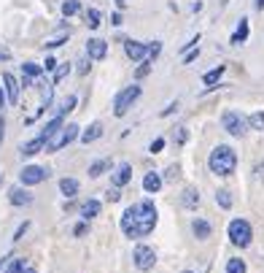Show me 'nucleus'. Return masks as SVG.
<instances>
[{"label": "nucleus", "mask_w": 264, "mask_h": 273, "mask_svg": "<svg viewBox=\"0 0 264 273\" xmlns=\"http://www.w3.org/2000/svg\"><path fill=\"white\" fill-rule=\"evenodd\" d=\"M156 228V209L151 200H140L132 203L129 209L121 214V230L129 238H143Z\"/></svg>", "instance_id": "nucleus-1"}, {"label": "nucleus", "mask_w": 264, "mask_h": 273, "mask_svg": "<svg viewBox=\"0 0 264 273\" xmlns=\"http://www.w3.org/2000/svg\"><path fill=\"white\" fill-rule=\"evenodd\" d=\"M207 168L216 173V176H229L234 173V168H237V154H234V149L229 146H216L210 157H207Z\"/></svg>", "instance_id": "nucleus-2"}, {"label": "nucleus", "mask_w": 264, "mask_h": 273, "mask_svg": "<svg viewBox=\"0 0 264 273\" xmlns=\"http://www.w3.org/2000/svg\"><path fill=\"white\" fill-rule=\"evenodd\" d=\"M78 130H81L78 125H62L49 141H46V152H60V149H65L68 144H73V141L81 135Z\"/></svg>", "instance_id": "nucleus-3"}, {"label": "nucleus", "mask_w": 264, "mask_h": 273, "mask_svg": "<svg viewBox=\"0 0 264 273\" xmlns=\"http://www.w3.org/2000/svg\"><path fill=\"white\" fill-rule=\"evenodd\" d=\"M226 233H229V241L234 243V246H248L251 238H253V230H251V224L245 219H232Z\"/></svg>", "instance_id": "nucleus-4"}, {"label": "nucleus", "mask_w": 264, "mask_h": 273, "mask_svg": "<svg viewBox=\"0 0 264 273\" xmlns=\"http://www.w3.org/2000/svg\"><path fill=\"white\" fill-rule=\"evenodd\" d=\"M138 98H140V87H138V84L124 87V89H121L119 95H116V100H113V114H116V117H124Z\"/></svg>", "instance_id": "nucleus-5"}, {"label": "nucleus", "mask_w": 264, "mask_h": 273, "mask_svg": "<svg viewBox=\"0 0 264 273\" xmlns=\"http://www.w3.org/2000/svg\"><path fill=\"white\" fill-rule=\"evenodd\" d=\"M221 125H224V130L229 135H245V130H248L251 125H248V119H245L243 114H237V111H226V114L221 117Z\"/></svg>", "instance_id": "nucleus-6"}, {"label": "nucleus", "mask_w": 264, "mask_h": 273, "mask_svg": "<svg viewBox=\"0 0 264 273\" xmlns=\"http://www.w3.org/2000/svg\"><path fill=\"white\" fill-rule=\"evenodd\" d=\"M132 260H135V268L138 270H151L154 268V262H156V252L151 249V246H135V254H132Z\"/></svg>", "instance_id": "nucleus-7"}, {"label": "nucleus", "mask_w": 264, "mask_h": 273, "mask_svg": "<svg viewBox=\"0 0 264 273\" xmlns=\"http://www.w3.org/2000/svg\"><path fill=\"white\" fill-rule=\"evenodd\" d=\"M49 178V171L46 168H38V165H27L24 171H22V184L24 187H30V184H41Z\"/></svg>", "instance_id": "nucleus-8"}, {"label": "nucleus", "mask_w": 264, "mask_h": 273, "mask_svg": "<svg viewBox=\"0 0 264 273\" xmlns=\"http://www.w3.org/2000/svg\"><path fill=\"white\" fill-rule=\"evenodd\" d=\"M124 52H127V57L132 62H140V60H146L148 57V43H140V41H124Z\"/></svg>", "instance_id": "nucleus-9"}, {"label": "nucleus", "mask_w": 264, "mask_h": 273, "mask_svg": "<svg viewBox=\"0 0 264 273\" xmlns=\"http://www.w3.org/2000/svg\"><path fill=\"white\" fill-rule=\"evenodd\" d=\"M87 54H89L92 60H105L108 43L102 41V38H89V41H87Z\"/></svg>", "instance_id": "nucleus-10"}, {"label": "nucleus", "mask_w": 264, "mask_h": 273, "mask_svg": "<svg viewBox=\"0 0 264 273\" xmlns=\"http://www.w3.org/2000/svg\"><path fill=\"white\" fill-rule=\"evenodd\" d=\"M3 87H6V98H8V103H19V84L11 73H3Z\"/></svg>", "instance_id": "nucleus-11"}, {"label": "nucleus", "mask_w": 264, "mask_h": 273, "mask_svg": "<svg viewBox=\"0 0 264 273\" xmlns=\"http://www.w3.org/2000/svg\"><path fill=\"white\" fill-rule=\"evenodd\" d=\"M8 200H11L14 206H30L33 195L27 190H22V187H11V190H8Z\"/></svg>", "instance_id": "nucleus-12"}, {"label": "nucleus", "mask_w": 264, "mask_h": 273, "mask_svg": "<svg viewBox=\"0 0 264 273\" xmlns=\"http://www.w3.org/2000/svg\"><path fill=\"white\" fill-rule=\"evenodd\" d=\"M113 187H124V184H129L132 181V168L129 165H119L116 171H113Z\"/></svg>", "instance_id": "nucleus-13"}, {"label": "nucleus", "mask_w": 264, "mask_h": 273, "mask_svg": "<svg viewBox=\"0 0 264 273\" xmlns=\"http://www.w3.org/2000/svg\"><path fill=\"white\" fill-rule=\"evenodd\" d=\"M97 138H102V125H100V122H92V125L81 133V141L89 146V144H94Z\"/></svg>", "instance_id": "nucleus-14"}, {"label": "nucleus", "mask_w": 264, "mask_h": 273, "mask_svg": "<svg viewBox=\"0 0 264 273\" xmlns=\"http://www.w3.org/2000/svg\"><path fill=\"white\" fill-rule=\"evenodd\" d=\"M41 149H46V141L38 135V138H33V141H27V144H22V149H19V152H22L24 157H33V154L41 152Z\"/></svg>", "instance_id": "nucleus-15"}, {"label": "nucleus", "mask_w": 264, "mask_h": 273, "mask_svg": "<svg viewBox=\"0 0 264 273\" xmlns=\"http://www.w3.org/2000/svg\"><path fill=\"white\" fill-rule=\"evenodd\" d=\"M143 190L151 192V195H156L159 190H162V176H159V173H146V178H143Z\"/></svg>", "instance_id": "nucleus-16"}, {"label": "nucleus", "mask_w": 264, "mask_h": 273, "mask_svg": "<svg viewBox=\"0 0 264 273\" xmlns=\"http://www.w3.org/2000/svg\"><path fill=\"white\" fill-rule=\"evenodd\" d=\"M62 127V114H57L51 122H46V125H43V130H41V133H38V135H41L43 141H49L54 133H57V130H60Z\"/></svg>", "instance_id": "nucleus-17"}, {"label": "nucleus", "mask_w": 264, "mask_h": 273, "mask_svg": "<svg viewBox=\"0 0 264 273\" xmlns=\"http://www.w3.org/2000/svg\"><path fill=\"white\" fill-rule=\"evenodd\" d=\"M192 230H194V235H197V238H200V241L210 238V233H213L210 222H205V219H194V222H192Z\"/></svg>", "instance_id": "nucleus-18"}, {"label": "nucleus", "mask_w": 264, "mask_h": 273, "mask_svg": "<svg viewBox=\"0 0 264 273\" xmlns=\"http://www.w3.org/2000/svg\"><path fill=\"white\" fill-rule=\"evenodd\" d=\"M100 214V200H84L81 203V216H84V219H94V216H97Z\"/></svg>", "instance_id": "nucleus-19"}, {"label": "nucleus", "mask_w": 264, "mask_h": 273, "mask_svg": "<svg viewBox=\"0 0 264 273\" xmlns=\"http://www.w3.org/2000/svg\"><path fill=\"white\" fill-rule=\"evenodd\" d=\"M181 203L186 206V209H197V203H200V195H197V190H183V197H181Z\"/></svg>", "instance_id": "nucleus-20"}, {"label": "nucleus", "mask_w": 264, "mask_h": 273, "mask_svg": "<svg viewBox=\"0 0 264 273\" xmlns=\"http://www.w3.org/2000/svg\"><path fill=\"white\" fill-rule=\"evenodd\" d=\"M245 38H248V19H240L237 30H234V35H232V43H243Z\"/></svg>", "instance_id": "nucleus-21"}, {"label": "nucleus", "mask_w": 264, "mask_h": 273, "mask_svg": "<svg viewBox=\"0 0 264 273\" xmlns=\"http://www.w3.org/2000/svg\"><path fill=\"white\" fill-rule=\"evenodd\" d=\"M224 71H226V68H224V65H219V68L207 71V73H205V76H202V81L207 84V87H213V84H216V81H219V79L224 76Z\"/></svg>", "instance_id": "nucleus-22"}, {"label": "nucleus", "mask_w": 264, "mask_h": 273, "mask_svg": "<svg viewBox=\"0 0 264 273\" xmlns=\"http://www.w3.org/2000/svg\"><path fill=\"white\" fill-rule=\"evenodd\" d=\"M60 190H62V195L73 197L75 192H78V181H75V178H62V181H60Z\"/></svg>", "instance_id": "nucleus-23"}, {"label": "nucleus", "mask_w": 264, "mask_h": 273, "mask_svg": "<svg viewBox=\"0 0 264 273\" xmlns=\"http://www.w3.org/2000/svg\"><path fill=\"white\" fill-rule=\"evenodd\" d=\"M108 168H111V160H100V163H94V165L89 168V176H92V178H97V176L105 173Z\"/></svg>", "instance_id": "nucleus-24"}, {"label": "nucleus", "mask_w": 264, "mask_h": 273, "mask_svg": "<svg viewBox=\"0 0 264 273\" xmlns=\"http://www.w3.org/2000/svg\"><path fill=\"white\" fill-rule=\"evenodd\" d=\"M100 19H102V14L97 11V8H89V11H87V25L92 27V30H97V27H100Z\"/></svg>", "instance_id": "nucleus-25"}, {"label": "nucleus", "mask_w": 264, "mask_h": 273, "mask_svg": "<svg viewBox=\"0 0 264 273\" xmlns=\"http://www.w3.org/2000/svg\"><path fill=\"white\" fill-rule=\"evenodd\" d=\"M226 273H245V262L240 257H232L226 262Z\"/></svg>", "instance_id": "nucleus-26"}, {"label": "nucleus", "mask_w": 264, "mask_h": 273, "mask_svg": "<svg viewBox=\"0 0 264 273\" xmlns=\"http://www.w3.org/2000/svg\"><path fill=\"white\" fill-rule=\"evenodd\" d=\"M22 71L27 73V76H41L46 68H43V65H38V62H24V65H22Z\"/></svg>", "instance_id": "nucleus-27"}, {"label": "nucleus", "mask_w": 264, "mask_h": 273, "mask_svg": "<svg viewBox=\"0 0 264 273\" xmlns=\"http://www.w3.org/2000/svg\"><path fill=\"white\" fill-rule=\"evenodd\" d=\"M27 265H24V260L22 257H11V262H8V268H6V273H22Z\"/></svg>", "instance_id": "nucleus-28"}, {"label": "nucleus", "mask_w": 264, "mask_h": 273, "mask_svg": "<svg viewBox=\"0 0 264 273\" xmlns=\"http://www.w3.org/2000/svg\"><path fill=\"white\" fill-rule=\"evenodd\" d=\"M216 203H219L221 209H232V197H229V192H226V190H219V192H216Z\"/></svg>", "instance_id": "nucleus-29"}, {"label": "nucleus", "mask_w": 264, "mask_h": 273, "mask_svg": "<svg viewBox=\"0 0 264 273\" xmlns=\"http://www.w3.org/2000/svg\"><path fill=\"white\" fill-rule=\"evenodd\" d=\"M248 125L253 130H264V111H256V114H251L248 117Z\"/></svg>", "instance_id": "nucleus-30"}, {"label": "nucleus", "mask_w": 264, "mask_h": 273, "mask_svg": "<svg viewBox=\"0 0 264 273\" xmlns=\"http://www.w3.org/2000/svg\"><path fill=\"white\" fill-rule=\"evenodd\" d=\"M78 0H65V3H62V14L65 16H73V14H78Z\"/></svg>", "instance_id": "nucleus-31"}, {"label": "nucleus", "mask_w": 264, "mask_h": 273, "mask_svg": "<svg viewBox=\"0 0 264 273\" xmlns=\"http://www.w3.org/2000/svg\"><path fill=\"white\" fill-rule=\"evenodd\" d=\"M73 108H75V95H68V98L60 103V114H62V117L68 114V111H73Z\"/></svg>", "instance_id": "nucleus-32"}, {"label": "nucleus", "mask_w": 264, "mask_h": 273, "mask_svg": "<svg viewBox=\"0 0 264 273\" xmlns=\"http://www.w3.org/2000/svg\"><path fill=\"white\" fill-rule=\"evenodd\" d=\"M159 52H162V43H159V41L148 43V57H146V60H156V57H159Z\"/></svg>", "instance_id": "nucleus-33"}, {"label": "nucleus", "mask_w": 264, "mask_h": 273, "mask_svg": "<svg viewBox=\"0 0 264 273\" xmlns=\"http://www.w3.org/2000/svg\"><path fill=\"white\" fill-rule=\"evenodd\" d=\"M173 138H175V144H186V138H189V133H186V127H178L175 133H173Z\"/></svg>", "instance_id": "nucleus-34"}, {"label": "nucleus", "mask_w": 264, "mask_h": 273, "mask_svg": "<svg viewBox=\"0 0 264 273\" xmlns=\"http://www.w3.org/2000/svg\"><path fill=\"white\" fill-rule=\"evenodd\" d=\"M27 230H30V222H22V224L16 228V233H14V241H22V235H24Z\"/></svg>", "instance_id": "nucleus-35"}, {"label": "nucleus", "mask_w": 264, "mask_h": 273, "mask_svg": "<svg viewBox=\"0 0 264 273\" xmlns=\"http://www.w3.org/2000/svg\"><path fill=\"white\" fill-rule=\"evenodd\" d=\"M151 62H154V60H143V65H140V68H138V79L148 76V71H151Z\"/></svg>", "instance_id": "nucleus-36"}, {"label": "nucleus", "mask_w": 264, "mask_h": 273, "mask_svg": "<svg viewBox=\"0 0 264 273\" xmlns=\"http://www.w3.org/2000/svg\"><path fill=\"white\" fill-rule=\"evenodd\" d=\"M68 71H70V65H62V68H60V71L54 73V81H62L65 76H68Z\"/></svg>", "instance_id": "nucleus-37"}, {"label": "nucleus", "mask_w": 264, "mask_h": 273, "mask_svg": "<svg viewBox=\"0 0 264 273\" xmlns=\"http://www.w3.org/2000/svg\"><path fill=\"white\" fill-rule=\"evenodd\" d=\"M89 60H92V57H89V54H87V57H84V60L78 62V73H81V76H84V73H87V71H89Z\"/></svg>", "instance_id": "nucleus-38"}, {"label": "nucleus", "mask_w": 264, "mask_h": 273, "mask_svg": "<svg viewBox=\"0 0 264 273\" xmlns=\"http://www.w3.org/2000/svg\"><path fill=\"white\" fill-rule=\"evenodd\" d=\"M178 173H181V171H178V165H170V168H167V181L178 178Z\"/></svg>", "instance_id": "nucleus-39"}, {"label": "nucleus", "mask_w": 264, "mask_h": 273, "mask_svg": "<svg viewBox=\"0 0 264 273\" xmlns=\"http://www.w3.org/2000/svg\"><path fill=\"white\" fill-rule=\"evenodd\" d=\"M119 197H121V192H119V187H113V190H108V200H111V203H116V200H119Z\"/></svg>", "instance_id": "nucleus-40"}, {"label": "nucleus", "mask_w": 264, "mask_h": 273, "mask_svg": "<svg viewBox=\"0 0 264 273\" xmlns=\"http://www.w3.org/2000/svg\"><path fill=\"white\" fill-rule=\"evenodd\" d=\"M162 146H165V138H156L154 144H151V152H154V154H156V152H162Z\"/></svg>", "instance_id": "nucleus-41"}, {"label": "nucleus", "mask_w": 264, "mask_h": 273, "mask_svg": "<svg viewBox=\"0 0 264 273\" xmlns=\"http://www.w3.org/2000/svg\"><path fill=\"white\" fill-rule=\"evenodd\" d=\"M173 111H178V100H175V103H170V106L162 111V117H170V114H173Z\"/></svg>", "instance_id": "nucleus-42"}, {"label": "nucleus", "mask_w": 264, "mask_h": 273, "mask_svg": "<svg viewBox=\"0 0 264 273\" xmlns=\"http://www.w3.org/2000/svg\"><path fill=\"white\" fill-rule=\"evenodd\" d=\"M197 54H200V49L189 52V54H186V57H183V62H186V65H189V62H194V60H197Z\"/></svg>", "instance_id": "nucleus-43"}, {"label": "nucleus", "mask_w": 264, "mask_h": 273, "mask_svg": "<svg viewBox=\"0 0 264 273\" xmlns=\"http://www.w3.org/2000/svg\"><path fill=\"white\" fill-rule=\"evenodd\" d=\"M3 135H6V119L0 117V146H3Z\"/></svg>", "instance_id": "nucleus-44"}, {"label": "nucleus", "mask_w": 264, "mask_h": 273, "mask_svg": "<svg viewBox=\"0 0 264 273\" xmlns=\"http://www.w3.org/2000/svg\"><path fill=\"white\" fill-rule=\"evenodd\" d=\"M73 233H75V235H84V233H87V224H75Z\"/></svg>", "instance_id": "nucleus-45"}, {"label": "nucleus", "mask_w": 264, "mask_h": 273, "mask_svg": "<svg viewBox=\"0 0 264 273\" xmlns=\"http://www.w3.org/2000/svg\"><path fill=\"white\" fill-rule=\"evenodd\" d=\"M54 65H57V62H54V57H46V65H43V68H46V71H51V68H54Z\"/></svg>", "instance_id": "nucleus-46"}, {"label": "nucleus", "mask_w": 264, "mask_h": 273, "mask_svg": "<svg viewBox=\"0 0 264 273\" xmlns=\"http://www.w3.org/2000/svg\"><path fill=\"white\" fill-rule=\"evenodd\" d=\"M8 57H11V52H8V49H0V60H8Z\"/></svg>", "instance_id": "nucleus-47"}, {"label": "nucleus", "mask_w": 264, "mask_h": 273, "mask_svg": "<svg viewBox=\"0 0 264 273\" xmlns=\"http://www.w3.org/2000/svg\"><path fill=\"white\" fill-rule=\"evenodd\" d=\"M256 176H259L261 181H264V165H256Z\"/></svg>", "instance_id": "nucleus-48"}, {"label": "nucleus", "mask_w": 264, "mask_h": 273, "mask_svg": "<svg viewBox=\"0 0 264 273\" xmlns=\"http://www.w3.org/2000/svg\"><path fill=\"white\" fill-rule=\"evenodd\" d=\"M22 273H38V270H35V268H24Z\"/></svg>", "instance_id": "nucleus-49"}, {"label": "nucleus", "mask_w": 264, "mask_h": 273, "mask_svg": "<svg viewBox=\"0 0 264 273\" xmlns=\"http://www.w3.org/2000/svg\"><path fill=\"white\" fill-rule=\"evenodd\" d=\"M256 8H264V0H256Z\"/></svg>", "instance_id": "nucleus-50"}, {"label": "nucleus", "mask_w": 264, "mask_h": 273, "mask_svg": "<svg viewBox=\"0 0 264 273\" xmlns=\"http://www.w3.org/2000/svg\"><path fill=\"white\" fill-rule=\"evenodd\" d=\"M0 108H3V89H0Z\"/></svg>", "instance_id": "nucleus-51"}, {"label": "nucleus", "mask_w": 264, "mask_h": 273, "mask_svg": "<svg viewBox=\"0 0 264 273\" xmlns=\"http://www.w3.org/2000/svg\"><path fill=\"white\" fill-rule=\"evenodd\" d=\"M0 176H3V173H0Z\"/></svg>", "instance_id": "nucleus-52"}, {"label": "nucleus", "mask_w": 264, "mask_h": 273, "mask_svg": "<svg viewBox=\"0 0 264 273\" xmlns=\"http://www.w3.org/2000/svg\"><path fill=\"white\" fill-rule=\"evenodd\" d=\"M186 273H189V270H186Z\"/></svg>", "instance_id": "nucleus-53"}]
</instances>
